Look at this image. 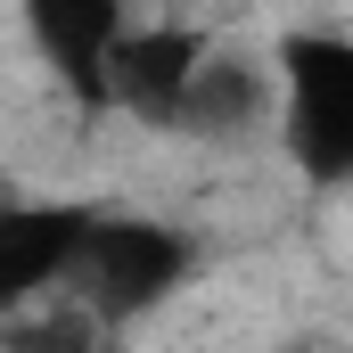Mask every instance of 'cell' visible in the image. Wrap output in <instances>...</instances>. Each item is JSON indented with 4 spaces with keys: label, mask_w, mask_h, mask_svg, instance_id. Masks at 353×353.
I'll return each mask as SVG.
<instances>
[{
    "label": "cell",
    "mask_w": 353,
    "mask_h": 353,
    "mask_svg": "<svg viewBox=\"0 0 353 353\" xmlns=\"http://www.w3.org/2000/svg\"><path fill=\"white\" fill-rule=\"evenodd\" d=\"M279 148L312 189H353V41L345 33H279Z\"/></svg>",
    "instance_id": "cell-1"
},
{
    "label": "cell",
    "mask_w": 353,
    "mask_h": 353,
    "mask_svg": "<svg viewBox=\"0 0 353 353\" xmlns=\"http://www.w3.org/2000/svg\"><path fill=\"white\" fill-rule=\"evenodd\" d=\"M189 271H197V247L173 222H157V214H99L66 296H83L107 329H123V321H148L157 304H173Z\"/></svg>",
    "instance_id": "cell-2"
},
{
    "label": "cell",
    "mask_w": 353,
    "mask_h": 353,
    "mask_svg": "<svg viewBox=\"0 0 353 353\" xmlns=\"http://www.w3.org/2000/svg\"><path fill=\"white\" fill-rule=\"evenodd\" d=\"M99 214L107 205H83V197H25V205H8L0 214V312L66 296Z\"/></svg>",
    "instance_id": "cell-3"
},
{
    "label": "cell",
    "mask_w": 353,
    "mask_h": 353,
    "mask_svg": "<svg viewBox=\"0 0 353 353\" xmlns=\"http://www.w3.org/2000/svg\"><path fill=\"white\" fill-rule=\"evenodd\" d=\"M41 66L74 90V107L107 115V66L132 33V0H17Z\"/></svg>",
    "instance_id": "cell-4"
},
{
    "label": "cell",
    "mask_w": 353,
    "mask_h": 353,
    "mask_svg": "<svg viewBox=\"0 0 353 353\" xmlns=\"http://www.w3.org/2000/svg\"><path fill=\"white\" fill-rule=\"evenodd\" d=\"M205 58H214V41L197 25H132L123 50H115V66H107V115H132V123L173 132Z\"/></svg>",
    "instance_id": "cell-5"
},
{
    "label": "cell",
    "mask_w": 353,
    "mask_h": 353,
    "mask_svg": "<svg viewBox=\"0 0 353 353\" xmlns=\"http://www.w3.org/2000/svg\"><path fill=\"white\" fill-rule=\"evenodd\" d=\"M263 115H279V66L214 50V58L197 66V83H189V107H181V123H173V132L230 140V132H255Z\"/></svg>",
    "instance_id": "cell-6"
},
{
    "label": "cell",
    "mask_w": 353,
    "mask_h": 353,
    "mask_svg": "<svg viewBox=\"0 0 353 353\" xmlns=\"http://www.w3.org/2000/svg\"><path fill=\"white\" fill-rule=\"evenodd\" d=\"M107 345V321L90 312L83 296H41V304H17L0 353H99Z\"/></svg>",
    "instance_id": "cell-7"
}]
</instances>
